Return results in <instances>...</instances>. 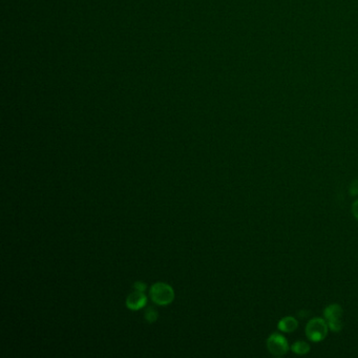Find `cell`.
<instances>
[{
  "label": "cell",
  "mask_w": 358,
  "mask_h": 358,
  "mask_svg": "<svg viewBox=\"0 0 358 358\" xmlns=\"http://www.w3.org/2000/svg\"><path fill=\"white\" fill-rule=\"evenodd\" d=\"M146 304H147V297L142 291L134 290L129 293L126 298V307L133 311L140 310L146 306Z\"/></svg>",
  "instance_id": "obj_5"
},
{
  "label": "cell",
  "mask_w": 358,
  "mask_h": 358,
  "mask_svg": "<svg viewBox=\"0 0 358 358\" xmlns=\"http://www.w3.org/2000/svg\"><path fill=\"white\" fill-rule=\"evenodd\" d=\"M352 214L356 219H358V200H356L352 205Z\"/></svg>",
  "instance_id": "obj_11"
},
{
  "label": "cell",
  "mask_w": 358,
  "mask_h": 358,
  "mask_svg": "<svg viewBox=\"0 0 358 358\" xmlns=\"http://www.w3.org/2000/svg\"><path fill=\"white\" fill-rule=\"evenodd\" d=\"M291 351L297 355H305L310 352V346L306 341L298 340L291 346Z\"/></svg>",
  "instance_id": "obj_7"
},
{
  "label": "cell",
  "mask_w": 358,
  "mask_h": 358,
  "mask_svg": "<svg viewBox=\"0 0 358 358\" xmlns=\"http://www.w3.org/2000/svg\"><path fill=\"white\" fill-rule=\"evenodd\" d=\"M149 296L158 306H167L174 302L175 292L173 287L166 283L153 284L149 290Z\"/></svg>",
  "instance_id": "obj_1"
},
{
  "label": "cell",
  "mask_w": 358,
  "mask_h": 358,
  "mask_svg": "<svg viewBox=\"0 0 358 358\" xmlns=\"http://www.w3.org/2000/svg\"><path fill=\"white\" fill-rule=\"evenodd\" d=\"M158 317H159V313L157 311V309L154 307H148L144 312V319L150 323L156 322L158 320Z\"/></svg>",
  "instance_id": "obj_8"
},
{
  "label": "cell",
  "mask_w": 358,
  "mask_h": 358,
  "mask_svg": "<svg viewBox=\"0 0 358 358\" xmlns=\"http://www.w3.org/2000/svg\"><path fill=\"white\" fill-rule=\"evenodd\" d=\"M297 327H298V322L293 316L284 317V319H282L278 323L279 330L284 333L294 332L297 329Z\"/></svg>",
  "instance_id": "obj_6"
},
{
  "label": "cell",
  "mask_w": 358,
  "mask_h": 358,
  "mask_svg": "<svg viewBox=\"0 0 358 358\" xmlns=\"http://www.w3.org/2000/svg\"><path fill=\"white\" fill-rule=\"evenodd\" d=\"M350 193H351V195L358 194V180H355L352 182L351 186H350Z\"/></svg>",
  "instance_id": "obj_10"
},
{
  "label": "cell",
  "mask_w": 358,
  "mask_h": 358,
  "mask_svg": "<svg viewBox=\"0 0 358 358\" xmlns=\"http://www.w3.org/2000/svg\"><path fill=\"white\" fill-rule=\"evenodd\" d=\"M328 330L329 327L325 320L315 317V319L309 321L306 325V336L313 343H320L327 337Z\"/></svg>",
  "instance_id": "obj_2"
},
{
  "label": "cell",
  "mask_w": 358,
  "mask_h": 358,
  "mask_svg": "<svg viewBox=\"0 0 358 358\" xmlns=\"http://www.w3.org/2000/svg\"><path fill=\"white\" fill-rule=\"evenodd\" d=\"M341 316H343V309L339 305L332 304L324 308L323 319L327 322L328 327L331 331L339 332L343 329Z\"/></svg>",
  "instance_id": "obj_3"
},
{
  "label": "cell",
  "mask_w": 358,
  "mask_h": 358,
  "mask_svg": "<svg viewBox=\"0 0 358 358\" xmlns=\"http://www.w3.org/2000/svg\"><path fill=\"white\" fill-rule=\"evenodd\" d=\"M267 349L272 355L281 357L289 351V344L280 333H272L267 339Z\"/></svg>",
  "instance_id": "obj_4"
},
{
  "label": "cell",
  "mask_w": 358,
  "mask_h": 358,
  "mask_svg": "<svg viewBox=\"0 0 358 358\" xmlns=\"http://www.w3.org/2000/svg\"><path fill=\"white\" fill-rule=\"evenodd\" d=\"M133 288H134L135 290L144 292L146 289H147V286H146V284H145V283H143V282H136V283L133 285Z\"/></svg>",
  "instance_id": "obj_9"
}]
</instances>
